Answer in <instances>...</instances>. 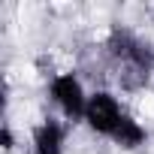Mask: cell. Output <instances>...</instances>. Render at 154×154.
Masks as SVG:
<instances>
[{"mask_svg": "<svg viewBox=\"0 0 154 154\" xmlns=\"http://www.w3.org/2000/svg\"><path fill=\"white\" fill-rule=\"evenodd\" d=\"M139 112L145 118H154V94H142L139 97Z\"/></svg>", "mask_w": 154, "mask_h": 154, "instance_id": "5b68a950", "label": "cell"}, {"mask_svg": "<svg viewBox=\"0 0 154 154\" xmlns=\"http://www.w3.org/2000/svg\"><path fill=\"white\" fill-rule=\"evenodd\" d=\"M115 139H118V145H124V148H133V145H139L142 142V127L136 124V121H130V118H121V124H118V130L112 133Z\"/></svg>", "mask_w": 154, "mask_h": 154, "instance_id": "277c9868", "label": "cell"}, {"mask_svg": "<svg viewBox=\"0 0 154 154\" xmlns=\"http://www.w3.org/2000/svg\"><path fill=\"white\" fill-rule=\"evenodd\" d=\"M51 97L57 100V106H60L66 115H79V112L88 109L85 91H82L79 79H72V75H57L54 85H51Z\"/></svg>", "mask_w": 154, "mask_h": 154, "instance_id": "7a4b0ae2", "label": "cell"}, {"mask_svg": "<svg viewBox=\"0 0 154 154\" xmlns=\"http://www.w3.org/2000/svg\"><path fill=\"white\" fill-rule=\"evenodd\" d=\"M60 130L54 127V124H42L39 130H36V148H39V154H60Z\"/></svg>", "mask_w": 154, "mask_h": 154, "instance_id": "3957f363", "label": "cell"}, {"mask_svg": "<svg viewBox=\"0 0 154 154\" xmlns=\"http://www.w3.org/2000/svg\"><path fill=\"white\" fill-rule=\"evenodd\" d=\"M85 118L88 124L97 130V133H115L118 124H121V106L112 94H94L88 100V109H85Z\"/></svg>", "mask_w": 154, "mask_h": 154, "instance_id": "6da1fadb", "label": "cell"}]
</instances>
